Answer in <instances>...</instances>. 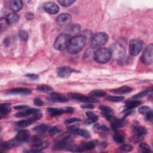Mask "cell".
<instances>
[{"label":"cell","mask_w":153,"mask_h":153,"mask_svg":"<svg viewBox=\"0 0 153 153\" xmlns=\"http://www.w3.org/2000/svg\"><path fill=\"white\" fill-rule=\"evenodd\" d=\"M85 38L81 35H77L71 39L67 47V51L69 54H75L79 52L85 46Z\"/></svg>","instance_id":"1"},{"label":"cell","mask_w":153,"mask_h":153,"mask_svg":"<svg viewBox=\"0 0 153 153\" xmlns=\"http://www.w3.org/2000/svg\"><path fill=\"white\" fill-rule=\"evenodd\" d=\"M108 35L105 32H97L90 39V45L93 48H99L106 44Z\"/></svg>","instance_id":"2"},{"label":"cell","mask_w":153,"mask_h":153,"mask_svg":"<svg viewBox=\"0 0 153 153\" xmlns=\"http://www.w3.org/2000/svg\"><path fill=\"white\" fill-rule=\"evenodd\" d=\"M109 50L111 53V57L116 61H121L125 56V47L120 42L113 44Z\"/></svg>","instance_id":"3"},{"label":"cell","mask_w":153,"mask_h":153,"mask_svg":"<svg viewBox=\"0 0 153 153\" xmlns=\"http://www.w3.org/2000/svg\"><path fill=\"white\" fill-rule=\"evenodd\" d=\"M111 58V53L107 48H100L93 54L94 60L99 63L108 62Z\"/></svg>","instance_id":"4"},{"label":"cell","mask_w":153,"mask_h":153,"mask_svg":"<svg viewBox=\"0 0 153 153\" xmlns=\"http://www.w3.org/2000/svg\"><path fill=\"white\" fill-rule=\"evenodd\" d=\"M70 40L71 38L68 34H60L56 39L54 43V47L55 49L59 51H62L65 48H67Z\"/></svg>","instance_id":"5"},{"label":"cell","mask_w":153,"mask_h":153,"mask_svg":"<svg viewBox=\"0 0 153 153\" xmlns=\"http://www.w3.org/2000/svg\"><path fill=\"white\" fill-rule=\"evenodd\" d=\"M143 47V42L138 39H133L129 43V52L130 54L135 56H137L142 50Z\"/></svg>","instance_id":"6"},{"label":"cell","mask_w":153,"mask_h":153,"mask_svg":"<svg viewBox=\"0 0 153 153\" xmlns=\"http://www.w3.org/2000/svg\"><path fill=\"white\" fill-rule=\"evenodd\" d=\"M105 118H106L111 123L112 128L114 130H117L118 128L122 127L126 125V122L124 118L119 119L112 115V114H104L102 115Z\"/></svg>","instance_id":"7"},{"label":"cell","mask_w":153,"mask_h":153,"mask_svg":"<svg viewBox=\"0 0 153 153\" xmlns=\"http://www.w3.org/2000/svg\"><path fill=\"white\" fill-rule=\"evenodd\" d=\"M152 44H150L146 48L141 56V60L145 65H150L152 62Z\"/></svg>","instance_id":"8"},{"label":"cell","mask_w":153,"mask_h":153,"mask_svg":"<svg viewBox=\"0 0 153 153\" xmlns=\"http://www.w3.org/2000/svg\"><path fill=\"white\" fill-rule=\"evenodd\" d=\"M69 97H70L71 98L75 99V100H79L81 102H84L86 103H96V102H98V100L90 97V96H86L85 95L79 94V93H69L68 94Z\"/></svg>","instance_id":"9"},{"label":"cell","mask_w":153,"mask_h":153,"mask_svg":"<svg viewBox=\"0 0 153 153\" xmlns=\"http://www.w3.org/2000/svg\"><path fill=\"white\" fill-rule=\"evenodd\" d=\"M72 20V17L70 14L67 13H63L59 14L56 17L57 23L62 26L68 25Z\"/></svg>","instance_id":"10"},{"label":"cell","mask_w":153,"mask_h":153,"mask_svg":"<svg viewBox=\"0 0 153 153\" xmlns=\"http://www.w3.org/2000/svg\"><path fill=\"white\" fill-rule=\"evenodd\" d=\"M68 128L69 130V131L71 132L72 133L76 134L86 139L90 138L91 136L90 132L87 130L83 128H79L75 126H70Z\"/></svg>","instance_id":"11"},{"label":"cell","mask_w":153,"mask_h":153,"mask_svg":"<svg viewBox=\"0 0 153 153\" xmlns=\"http://www.w3.org/2000/svg\"><path fill=\"white\" fill-rule=\"evenodd\" d=\"M21 142H19L17 139L14 138L13 139H11L5 142L2 143L1 144V150H7L11 148H14L20 145Z\"/></svg>","instance_id":"12"},{"label":"cell","mask_w":153,"mask_h":153,"mask_svg":"<svg viewBox=\"0 0 153 153\" xmlns=\"http://www.w3.org/2000/svg\"><path fill=\"white\" fill-rule=\"evenodd\" d=\"M74 70L68 66H60L57 69V74L59 76L63 78H68Z\"/></svg>","instance_id":"13"},{"label":"cell","mask_w":153,"mask_h":153,"mask_svg":"<svg viewBox=\"0 0 153 153\" xmlns=\"http://www.w3.org/2000/svg\"><path fill=\"white\" fill-rule=\"evenodd\" d=\"M48 99L51 102L58 103H64L68 101V98L65 96L54 92H52L50 93V96L48 98Z\"/></svg>","instance_id":"14"},{"label":"cell","mask_w":153,"mask_h":153,"mask_svg":"<svg viewBox=\"0 0 153 153\" xmlns=\"http://www.w3.org/2000/svg\"><path fill=\"white\" fill-rule=\"evenodd\" d=\"M44 8L46 12L51 14H57L59 11V6L53 2H47L45 3Z\"/></svg>","instance_id":"15"},{"label":"cell","mask_w":153,"mask_h":153,"mask_svg":"<svg viewBox=\"0 0 153 153\" xmlns=\"http://www.w3.org/2000/svg\"><path fill=\"white\" fill-rule=\"evenodd\" d=\"M31 93V90L26 88H16L8 90L7 92L8 94H22L27 95Z\"/></svg>","instance_id":"16"},{"label":"cell","mask_w":153,"mask_h":153,"mask_svg":"<svg viewBox=\"0 0 153 153\" xmlns=\"http://www.w3.org/2000/svg\"><path fill=\"white\" fill-rule=\"evenodd\" d=\"M50 145V143L44 141V142H39L38 143H36L34 144L31 148L30 151H29V152H40L44 149H45L47 148Z\"/></svg>","instance_id":"17"},{"label":"cell","mask_w":153,"mask_h":153,"mask_svg":"<svg viewBox=\"0 0 153 153\" xmlns=\"http://www.w3.org/2000/svg\"><path fill=\"white\" fill-rule=\"evenodd\" d=\"M38 112H39V109H38L29 108V109H25L23 111L17 112L15 114V116L16 117H19V118L24 117H26V116L33 114L35 113Z\"/></svg>","instance_id":"18"},{"label":"cell","mask_w":153,"mask_h":153,"mask_svg":"<svg viewBox=\"0 0 153 153\" xmlns=\"http://www.w3.org/2000/svg\"><path fill=\"white\" fill-rule=\"evenodd\" d=\"M30 135V133L28 130H20L16 134V139H17L21 143L27 141L29 139Z\"/></svg>","instance_id":"19"},{"label":"cell","mask_w":153,"mask_h":153,"mask_svg":"<svg viewBox=\"0 0 153 153\" xmlns=\"http://www.w3.org/2000/svg\"><path fill=\"white\" fill-rule=\"evenodd\" d=\"M132 91V88L127 85H123L121 87L115 88V89H112L110 90L111 93H115V94H124L126 93H130Z\"/></svg>","instance_id":"20"},{"label":"cell","mask_w":153,"mask_h":153,"mask_svg":"<svg viewBox=\"0 0 153 153\" xmlns=\"http://www.w3.org/2000/svg\"><path fill=\"white\" fill-rule=\"evenodd\" d=\"M23 7V2L20 0H13L10 3V9L14 12L20 11Z\"/></svg>","instance_id":"21"},{"label":"cell","mask_w":153,"mask_h":153,"mask_svg":"<svg viewBox=\"0 0 153 153\" xmlns=\"http://www.w3.org/2000/svg\"><path fill=\"white\" fill-rule=\"evenodd\" d=\"M97 143L94 142V141H90V142H84L82 143L79 146L81 151H88V150H91L93 149L96 146Z\"/></svg>","instance_id":"22"},{"label":"cell","mask_w":153,"mask_h":153,"mask_svg":"<svg viewBox=\"0 0 153 153\" xmlns=\"http://www.w3.org/2000/svg\"><path fill=\"white\" fill-rule=\"evenodd\" d=\"M85 115L88 117V119L85 121V124L87 125L94 123L98 120V117L92 112L88 111L85 113Z\"/></svg>","instance_id":"23"},{"label":"cell","mask_w":153,"mask_h":153,"mask_svg":"<svg viewBox=\"0 0 153 153\" xmlns=\"http://www.w3.org/2000/svg\"><path fill=\"white\" fill-rule=\"evenodd\" d=\"M141 104V102L138 100H129L126 103V109L124 111H128L135 108Z\"/></svg>","instance_id":"24"},{"label":"cell","mask_w":153,"mask_h":153,"mask_svg":"<svg viewBox=\"0 0 153 153\" xmlns=\"http://www.w3.org/2000/svg\"><path fill=\"white\" fill-rule=\"evenodd\" d=\"M47 111L51 116L54 117L60 115L62 114L65 112V110L59 108H48Z\"/></svg>","instance_id":"25"},{"label":"cell","mask_w":153,"mask_h":153,"mask_svg":"<svg viewBox=\"0 0 153 153\" xmlns=\"http://www.w3.org/2000/svg\"><path fill=\"white\" fill-rule=\"evenodd\" d=\"M113 140L117 143H123L125 141V134L121 131H117L113 136Z\"/></svg>","instance_id":"26"},{"label":"cell","mask_w":153,"mask_h":153,"mask_svg":"<svg viewBox=\"0 0 153 153\" xmlns=\"http://www.w3.org/2000/svg\"><path fill=\"white\" fill-rule=\"evenodd\" d=\"M6 19L9 24H14L19 20V16L16 13H10L6 17Z\"/></svg>","instance_id":"27"},{"label":"cell","mask_w":153,"mask_h":153,"mask_svg":"<svg viewBox=\"0 0 153 153\" xmlns=\"http://www.w3.org/2000/svg\"><path fill=\"white\" fill-rule=\"evenodd\" d=\"M69 143L68 142H56V143L54 145L53 149L54 151H61L68 148L69 146Z\"/></svg>","instance_id":"28"},{"label":"cell","mask_w":153,"mask_h":153,"mask_svg":"<svg viewBox=\"0 0 153 153\" xmlns=\"http://www.w3.org/2000/svg\"><path fill=\"white\" fill-rule=\"evenodd\" d=\"M133 134H137L145 136L147 133V130L145 127L137 125L134 126L133 128Z\"/></svg>","instance_id":"29"},{"label":"cell","mask_w":153,"mask_h":153,"mask_svg":"<svg viewBox=\"0 0 153 153\" xmlns=\"http://www.w3.org/2000/svg\"><path fill=\"white\" fill-rule=\"evenodd\" d=\"M48 128H49V127L47 125L40 124L39 126H36L35 127H33V130L36 133L42 134V133H45L47 131L49 130Z\"/></svg>","instance_id":"30"},{"label":"cell","mask_w":153,"mask_h":153,"mask_svg":"<svg viewBox=\"0 0 153 153\" xmlns=\"http://www.w3.org/2000/svg\"><path fill=\"white\" fill-rule=\"evenodd\" d=\"M33 122L34 121L30 118L27 120H22L19 121L16 123V124L20 127L25 128V127H27L30 126Z\"/></svg>","instance_id":"31"},{"label":"cell","mask_w":153,"mask_h":153,"mask_svg":"<svg viewBox=\"0 0 153 153\" xmlns=\"http://www.w3.org/2000/svg\"><path fill=\"white\" fill-rule=\"evenodd\" d=\"M36 89L41 92H44V93H52L53 91V88L51 87L50 85H38L36 88Z\"/></svg>","instance_id":"32"},{"label":"cell","mask_w":153,"mask_h":153,"mask_svg":"<svg viewBox=\"0 0 153 153\" xmlns=\"http://www.w3.org/2000/svg\"><path fill=\"white\" fill-rule=\"evenodd\" d=\"M106 95V92L102 90H95L90 92L89 96L92 97H102Z\"/></svg>","instance_id":"33"},{"label":"cell","mask_w":153,"mask_h":153,"mask_svg":"<svg viewBox=\"0 0 153 153\" xmlns=\"http://www.w3.org/2000/svg\"><path fill=\"white\" fill-rule=\"evenodd\" d=\"M10 103H3L1 104L0 107V112L1 115H5L10 113L11 108H10Z\"/></svg>","instance_id":"34"},{"label":"cell","mask_w":153,"mask_h":153,"mask_svg":"<svg viewBox=\"0 0 153 153\" xmlns=\"http://www.w3.org/2000/svg\"><path fill=\"white\" fill-rule=\"evenodd\" d=\"M94 130H96L97 131L105 133H108L109 131V129L106 126H105L104 125H100L99 124H96L94 126Z\"/></svg>","instance_id":"35"},{"label":"cell","mask_w":153,"mask_h":153,"mask_svg":"<svg viewBox=\"0 0 153 153\" xmlns=\"http://www.w3.org/2000/svg\"><path fill=\"white\" fill-rule=\"evenodd\" d=\"M139 151L142 152H148L151 151L149 146L146 143H141L139 145Z\"/></svg>","instance_id":"36"},{"label":"cell","mask_w":153,"mask_h":153,"mask_svg":"<svg viewBox=\"0 0 153 153\" xmlns=\"http://www.w3.org/2000/svg\"><path fill=\"white\" fill-rule=\"evenodd\" d=\"M99 108L102 111V115L112 114V112H113V109L111 108H110L109 106H107L102 105V106H99Z\"/></svg>","instance_id":"37"},{"label":"cell","mask_w":153,"mask_h":153,"mask_svg":"<svg viewBox=\"0 0 153 153\" xmlns=\"http://www.w3.org/2000/svg\"><path fill=\"white\" fill-rule=\"evenodd\" d=\"M151 91H152V88H150L147 89L146 90L142 91L140 92L139 93H137V94H135L134 96H133V99H140V98H142V97L146 96Z\"/></svg>","instance_id":"38"},{"label":"cell","mask_w":153,"mask_h":153,"mask_svg":"<svg viewBox=\"0 0 153 153\" xmlns=\"http://www.w3.org/2000/svg\"><path fill=\"white\" fill-rule=\"evenodd\" d=\"M124 99V97L123 96H108L105 97L106 100L111 101V102H121Z\"/></svg>","instance_id":"39"},{"label":"cell","mask_w":153,"mask_h":153,"mask_svg":"<svg viewBox=\"0 0 153 153\" xmlns=\"http://www.w3.org/2000/svg\"><path fill=\"white\" fill-rule=\"evenodd\" d=\"M144 139V136L140 135L137 134H133V136L131 137V142L133 143H139L142 141Z\"/></svg>","instance_id":"40"},{"label":"cell","mask_w":153,"mask_h":153,"mask_svg":"<svg viewBox=\"0 0 153 153\" xmlns=\"http://www.w3.org/2000/svg\"><path fill=\"white\" fill-rule=\"evenodd\" d=\"M75 1L72 0H59L58 2L62 6L68 7L71 6Z\"/></svg>","instance_id":"41"},{"label":"cell","mask_w":153,"mask_h":153,"mask_svg":"<svg viewBox=\"0 0 153 153\" xmlns=\"http://www.w3.org/2000/svg\"><path fill=\"white\" fill-rule=\"evenodd\" d=\"M61 131V129L57 126H54L52 128H51L50 129H49L48 130V133L50 136H54L56 134L59 133Z\"/></svg>","instance_id":"42"},{"label":"cell","mask_w":153,"mask_h":153,"mask_svg":"<svg viewBox=\"0 0 153 153\" xmlns=\"http://www.w3.org/2000/svg\"><path fill=\"white\" fill-rule=\"evenodd\" d=\"M8 25H9V23H8L6 18L5 19V18H1V20H0V25H1V32L4 30L8 27Z\"/></svg>","instance_id":"43"},{"label":"cell","mask_w":153,"mask_h":153,"mask_svg":"<svg viewBox=\"0 0 153 153\" xmlns=\"http://www.w3.org/2000/svg\"><path fill=\"white\" fill-rule=\"evenodd\" d=\"M19 38L20 39V40L22 41H25L28 38V34H27V32L25 30H21L19 33Z\"/></svg>","instance_id":"44"},{"label":"cell","mask_w":153,"mask_h":153,"mask_svg":"<svg viewBox=\"0 0 153 153\" xmlns=\"http://www.w3.org/2000/svg\"><path fill=\"white\" fill-rule=\"evenodd\" d=\"M133 149V147L130 145H123L119 148V150L122 152H130Z\"/></svg>","instance_id":"45"},{"label":"cell","mask_w":153,"mask_h":153,"mask_svg":"<svg viewBox=\"0 0 153 153\" xmlns=\"http://www.w3.org/2000/svg\"><path fill=\"white\" fill-rule=\"evenodd\" d=\"M150 108L147 106H141L139 108L138 111L139 113L142 114H146L147 112H148L150 111Z\"/></svg>","instance_id":"46"},{"label":"cell","mask_w":153,"mask_h":153,"mask_svg":"<svg viewBox=\"0 0 153 153\" xmlns=\"http://www.w3.org/2000/svg\"><path fill=\"white\" fill-rule=\"evenodd\" d=\"M81 119L78 118H69L66 119L65 121V124H72L75 122L81 121Z\"/></svg>","instance_id":"47"},{"label":"cell","mask_w":153,"mask_h":153,"mask_svg":"<svg viewBox=\"0 0 153 153\" xmlns=\"http://www.w3.org/2000/svg\"><path fill=\"white\" fill-rule=\"evenodd\" d=\"M146 119L152 122V119H153V115H152V112L151 110H150L148 112H147L146 114Z\"/></svg>","instance_id":"48"},{"label":"cell","mask_w":153,"mask_h":153,"mask_svg":"<svg viewBox=\"0 0 153 153\" xmlns=\"http://www.w3.org/2000/svg\"><path fill=\"white\" fill-rule=\"evenodd\" d=\"M33 102L35 105L38 106H41L44 103L41 100V99H40L39 98H35L33 99Z\"/></svg>","instance_id":"49"},{"label":"cell","mask_w":153,"mask_h":153,"mask_svg":"<svg viewBox=\"0 0 153 153\" xmlns=\"http://www.w3.org/2000/svg\"><path fill=\"white\" fill-rule=\"evenodd\" d=\"M81 108L84 109H93L94 105L91 104V103H87L85 104H83L81 106Z\"/></svg>","instance_id":"50"},{"label":"cell","mask_w":153,"mask_h":153,"mask_svg":"<svg viewBox=\"0 0 153 153\" xmlns=\"http://www.w3.org/2000/svg\"><path fill=\"white\" fill-rule=\"evenodd\" d=\"M26 76L31 78L32 79H37L39 78V76L36 74H29L26 75Z\"/></svg>","instance_id":"51"},{"label":"cell","mask_w":153,"mask_h":153,"mask_svg":"<svg viewBox=\"0 0 153 153\" xmlns=\"http://www.w3.org/2000/svg\"><path fill=\"white\" fill-rule=\"evenodd\" d=\"M28 106L27 105H17L14 106V109H17V110H22L23 109H25L26 108H27Z\"/></svg>","instance_id":"52"},{"label":"cell","mask_w":153,"mask_h":153,"mask_svg":"<svg viewBox=\"0 0 153 153\" xmlns=\"http://www.w3.org/2000/svg\"><path fill=\"white\" fill-rule=\"evenodd\" d=\"M25 16H26V18L28 20L33 19V17H34V15L31 13H26Z\"/></svg>","instance_id":"53"},{"label":"cell","mask_w":153,"mask_h":153,"mask_svg":"<svg viewBox=\"0 0 153 153\" xmlns=\"http://www.w3.org/2000/svg\"><path fill=\"white\" fill-rule=\"evenodd\" d=\"M65 112H72L74 110V109L72 107H67L65 109Z\"/></svg>","instance_id":"54"}]
</instances>
